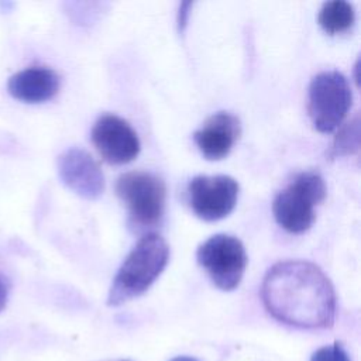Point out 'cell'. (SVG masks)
Masks as SVG:
<instances>
[{
    "instance_id": "1",
    "label": "cell",
    "mask_w": 361,
    "mask_h": 361,
    "mask_svg": "<svg viewBox=\"0 0 361 361\" xmlns=\"http://www.w3.org/2000/svg\"><path fill=\"white\" fill-rule=\"evenodd\" d=\"M261 298L276 320L302 327L326 329L334 322L336 295L330 279L307 261H281L264 276Z\"/></svg>"
},
{
    "instance_id": "2",
    "label": "cell",
    "mask_w": 361,
    "mask_h": 361,
    "mask_svg": "<svg viewBox=\"0 0 361 361\" xmlns=\"http://www.w3.org/2000/svg\"><path fill=\"white\" fill-rule=\"evenodd\" d=\"M166 241L149 233L140 238L118 268L107 296L109 306H118L142 295L168 264Z\"/></svg>"
},
{
    "instance_id": "3",
    "label": "cell",
    "mask_w": 361,
    "mask_h": 361,
    "mask_svg": "<svg viewBox=\"0 0 361 361\" xmlns=\"http://www.w3.org/2000/svg\"><path fill=\"white\" fill-rule=\"evenodd\" d=\"M327 189L319 172L298 173L274 199L272 212L276 223L289 233L299 234L314 221V207L326 197Z\"/></svg>"
},
{
    "instance_id": "4",
    "label": "cell",
    "mask_w": 361,
    "mask_h": 361,
    "mask_svg": "<svg viewBox=\"0 0 361 361\" xmlns=\"http://www.w3.org/2000/svg\"><path fill=\"white\" fill-rule=\"evenodd\" d=\"M116 193L124 202L134 227L157 226L164 216L166 202L165 182L147 171H131L118 176Z\"/></svg>"
},
{
    "instance_id": "5",
    "label": "cell",
    "mask_w": 361,
    "mask_h": 361,
    "mask_svg": "<svg viewBox=\"0 0 361 361\" xmlns=\"http://www.w3.org/2000/svg\"><path fill=\"white\" fill-rule=\"evenodd\" d=\"M353 93L347 78L337 71L317 73L309 85V116L320 133L334 131L347 116Z\"/></svg>"
},
{
    "instance_id": "6",
    "label": "cell",
    "mask_w": 361,
    "mask_h": 361,
    "mask_svg": "<svg viewBox=\"0 0 361 361\" xmlns=\"http://www.w3.org/2000/svg\"><path fill=\"white\" fill-rule=\"evenodd\" d=\"M196 258L212 282L221 290L235 289L247 267L243 243L228 234H216L203 241L196 251Z\"/></svg>"
},
{
    "instance_id": "7",
    "label": "cell",
    "mask_w": 361,
    "mask_h": 361,
    "mask_svg": "<svg viewBox=\"0 0 361 361\" xmlns=\"http://www.w3.org/2000/svg\"><path fill=\"white\" fill-rule=\"evenodd\" d=\"M193 213L206 221L220 220L231 213L238 197V183L228 175H199L188 185Z\"/></svg>"
},
{
    "instance_id": "8",
    "label": "cell",
    "mask_w": 361,
    "mask_h": 361,
    "mask_svg": "<svg viewBox=\"0 0 361 361\" xmlns=\"http://www.w3.org/2000/svg\"><path fill=\"white\" fill-rule=\"evenodd\" d=\"M92 141L102 158L113 165L131 162L140 152V140L133 127L116 114H103L92 128Z\"/></svg>"
},
{
    "instance_id": "9",
    "label": "cell",
    "mask_w": 361,
    "mask_h": 361,
    "mask_svg": "<svg viewBox=\"0 0 361 361\" xmlns=\"http://www.w3.org/2000/svg\"><path fill=\"white\" fill-rule=\"evenodd\" d=\"M62 183L83 199L94 200L104 190V176L93 157L78 147L63 151L56 161Z\"/></svg>"
},
{
    "instance_id": "10",
    "label": "cell",
    "mask_w": 361,
    "mask_h": 361,
    "mask_svg": "<svg viewBox=\"0 0 361 361\" xmlns=\"http://www.w3.org/2000/svg\"><path fill=\"white\" fill-rule=\"evenodd\" d=\"M241 134L237 116L228 111L212 114L204 124L195 131L193 140L206 159L217 161L228 155Z\"/></svg>"
},
{
    "instance_id": "11",
    "label": "cell",
    "mask_w": 361,
    "mask_h": 361,
    "mask_svg": "<svg viewBox=\"0 0 361 361\" xmlns=\"http://www.w3.org/2000/svg\"><path fill=\"white\" fill-rule=\"evenodd\" d=\"M59 76L45 66L23 69L7 82L8 93L24 103H42L52 99L59 90Z\"/></svg>"
},
{
    "instance_id": "12",
    "label": "cell",
    "mask_w": 361,
    "mask_h": 361,
    "mask_svg": "<svg viewBox=\"0 0 361 361\" xmlns=\"http://www.w3.org/2000/svg\"><path fill=\"white\" fill-rule=\"evenodd\" d=\"M319 24L330 35L347 31L355 20L353 4L343 0L327 1L319 11Z\"/></svg>"
},
{
    "instance_id": "13",
    "label": "cell",
    "mask_w": 361,
    "mask_h": 361,
    "mask_svg": "<svg viewBox=\"0 0 361 361\" xmlns=\"http://www.w3.org/2000/svg\"><path fill=\"white\" fill-rule=\"evenodd\" d=\"M360 148V118L355 116L337 133L329 155L338 158L344 155L355 154Z\"/></svg>"
},
{
    "instance_id": "14",
    "label": "cell",
    "mask_w": 361,
    "mask_h": 361,
    "mask_svg": "<svg viewBox=\"0 0 361 361\" xmlns=\"http://www.w3.org/2000/svg\"><path fill=\"white\" fill-rule=\"evenodd\" d=\"M310 361H351V360L347 351L344 350V347L341 345V343L336 341L330 345H324L316 350L312 354Z\"/></svg>"
},
{
    "instance_id": "15",
    "label": "cell",
    "mask_w": 361,
    "mask_h": 361,
    "mask_svg": "<svg viewBox=\"0 0 361 361\" xmlns=\"http://www.w3.org/2000/svg\"><path fill=\"white\" fill-rule=\"evenodd\" d=\"M192 7L190 1H183L179 7V13H178V28L180 32L185 31L186 25H188V17H189V10Z\"/></svg>"
},
{
    "instance_id": "16",
    "label": "cell",
    "mask_w": 361,
    "mask_h": 361,
    "mask_svg": "<svg viewBox=\"0 0 361 361\" xmlns=\"http://www.w3.org/2000/svg\"><path fill=\"white\" fill-rule=\"evenodd\" d=\"M7 298H8V286L6 279L0 275V312L6 307Z\"/></svg>"
},
{
    "instance_id": "17",
    "label": "cell",
    "mask_w": 361,
    "mask_h": 361,
    "mask_svg": "<svg viewBox=\"0 0 361 361\" xmlns=\"http://www.w3.org/2000/svg\"><path fill=\"white\" fill-rule=\"evenodd\" d=\"M171 361H197V360H196V358H192V357H186V355H179V357L172 358Z\"/></svg>"
},
{
    "instance_id": "18",
    "label": "cell",
    "mask_w": 361,
    "mask_h": 361,
    "mask_svg": "<svg viewBox=\"0 0 361 361\" xmlns=\"http://www.w3.org/2000/svg\"><path fill=\"white\" fill-rule=\"evenodd\" d=\"M126 361H127V360H126Z\"/></svg>"
}]
</instances>
